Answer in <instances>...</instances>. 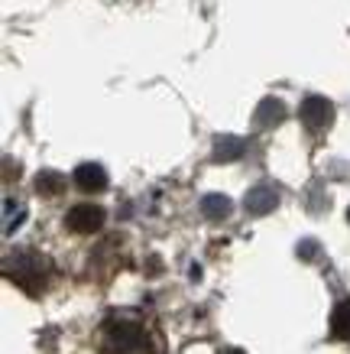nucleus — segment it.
I'll return each instance as SVG.
<instances>
[{"label": "nucleus", "mask_w": 350, "mask_h": 354, "mask_svg": "<svg viewBox=\"0 0 350 354\" xmlns=\"http://www.w3.org/2000/svg\"><path fill=\"white\" fill-rule=\"evenodd\" d=\"M3 273L10 283H17L26 296H43V290L49 286V260L36 250H17L3 260Z\"/></svg>", "instance_id": "1"}, {"label": "nucleus", "mask_w": 350, "mask_h": 354, "mask_svg": "<svg viewBox=\"0 0 350 354\" xmlns=\"http://www.w3.org/2000/svg\"><path fill=\"white\" fill-rule=\"evenodd\" d=\"M104 354H149V328L130 319H107L101 328Z\"/></svg>", "instance_id": "2"}, {"label": "nucleus", "mask_w": 350, "mask_h": 354, "mask_svg": "<svg viewBox=\"0 0 350 354\" xmlns=\"http://www.w3.org/2000/svg\"><path fill=\"white\" fill-rule=\"evenodd\" d=\"M298 118H302L305 130H311V133H321L324 127H331V120H334V108H331L328 97L311 95V97H305V101H302Z\"/></svg>", "instance_id": "3"}, {"label": "nucleus", "mask_w": 350, "mask_h": 354, "mask_svg": "<svg viewBox=\"0 0 350 354\" xmlns=\"http://www.w3.org/2000/svg\"><path fill=\"white\" fill-rule=\"evenodd\" d=\"M104 208L101 205H75L72 212L65 215V227L75 234H95L104 225Z\"/></svg>", "instance_id": "4"}, {"label": "nucleus", "mask_w": 350, "mask_h": 354, "mask_svg": "<svg viewBox=\"0 0 350 354\" xmlns=\"http://www.w3.org/2000/svg\"><path fill=\"white\" fill-rule=\"evenodd\" d=\"M276 205H279V189L276 185H269V183L253 185L244 198V208L250 212V215H269Z\"/></svg>", "instance_id": "5"}, {"label": "nucleus", "mask_w": 350, "mask_h": 354, "mask_svg": "<svg viewBox=\"0 0 350 354\" xmlns=\"http://www.w3.org/2000/svg\"><path fill=\"white\" fill-rule=\"evenodd\" d=\"M75 185H78L81 192H104L107 189L104 166H97V162H81V166L75 169Z\"/></svg>", "instance_id": "6"}, {"label": "nucleus", "mask_w": 350, "mask_h": 354, "mask_svg": "<svg viewBox=\"0 0 350 354\" xmlns=\"http://www.w3.org/2000/svg\"><path fill=\"white\" fill-rule=\"evenodd\" d=\"M282 120H286V104L276 101V97H263V101H260V108H256V114H253L256 127L269 130V127H276V124H282Z\"/></svg>", "instance_id": "7"}, {"label": "nucleus", "mask_w": 350, "mask_h": 354, "mask_svg": "<svg viewBox=\"0 0 350 354\" xmlns=\"http://www.w3.org/2000/svg\"><path fill=\"white\" fill-rule=\"evenodd\" d=\"M244 140L240 137H231V133H224V137L214 140V160L217 162H231L237 156H244Z\"/></svg>", "instance_id": "8"}, {"label": "nucleus", "mask_w": 350, "mask_h": 354, "mask_svg": "<svg viewBox=\"0 0 350 354\" xmlns=\"http://www.w3.org/2000/svg\"><path fill=\"white\" fill-rule=\"evenodd\" d=\"M331 338L350 342V299L338 302L334 312H331Z\"/></svg>", "instance_id": "9"}, {"label": "nucleus", "mask_w": 350, "mask_h": 354, "mask_svg": "<svg viewBox=\"0 0 350 354\" xmlns=\"http://www.w3.org/2000/svg\"><path fill=\"white\" fill-rule=\"evenodd\" d=\"M36 192L46 195V198H55V195L65 192V176L62 172H52V169H43L36 176Z\"/></svg>", "instance_id": "10"}, {"label": "nucleus", "mask_w": 350, "mask_h": 354, "mask_svg": "<svg viewBox=\"0 0 350 354\" xmlns=\"http://www.w3.org/2000/svg\"><path fill=\"white\" fill-rule=\"evenodd\" d=\"M202 215L208 218V221H224V218L231 215V198H227V195H204Z\"/></svg>", "instance_id": "11"}, {"label": "nucleus", "mask_w": 350, "mask_h": 354, "mask_svg": "<svg viewBox=\"0 0 350 354\" xmlns=\"http://www.w3.org/2000/svg\"><path fill=\"white\" fill-rule=\"evenodd\" d=\"M3 212H7V218H3V234H13V227L23 225V218H26V208H23L20 202L13 205V198H7V202H3Z\"/></svg>", "instance_id": "12"}, {"label": "nucleus", "mask_w": 350, "mask_h": 354, "mask_svg": "<svg viewBox=\"0 0 350 354\" xmlns=\"http://www.w3.org/2000/svg\"><path fill=\"white\" fill-rule=\"evenodd\" d=\"M227 354H244V351H227Z\"/></svg>", "instance_id": "13"}, {"label": "nucleus", "mask_w": 350, "mask_h": 354, "mask_svg": "<svg viewBox=\"0 0 350 354\" xmlns=\"http://www.w3.org/2000/svg\"><path fill=\"white\" fill-rule=\"evenodd\" d=\"M347 218H350V212H347Z\"/></svg>", "instance_id": "14"}]
</instances>
